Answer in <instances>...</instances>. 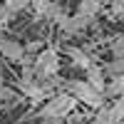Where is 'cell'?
<instances>
[{
    "mask_svg": "<svg viewBox=\"0 0 124 124\" xmlns=\"http://www.w3.org/2000/svg\"><path fill=\"white\" fill-rule=\"evenodd\" d=\"M77 107V99L67 94V92H57V94H52L42 107L37 109V117L45 119V122H57V119H65L70 117L72 112H75Z\"/></svg>",
    "mask_w": 124,
    "mask_h": 124,
    "instance_id": "1",
    "label": "cell"
},
{
    "mask_svg": "<svg viewBox=\"0 0 124 124\" xmlns=\"http://www.w3.org/2000/svg\"><path fill=\"white\" fill-rule=\"evenodd\" d=\"M32 75L37 82H52L60 75V52L57 47H42L32 62Z\"/></svg>",
    "mask_w": 124,
    "mask_h": 124,
    "instance_id": "2",
    "label": "cell"
},
{
    "mask_svg": "<svg viewBox=\"0 0 124 124\" xmlns=\"http://www.w3.org/2000/svg\"><path fill=\"white\" fill-rule=\"evenodd\" d=\"M62 87H65L67 94H72L77 102H82V104L92 107L94 112H97V109H102V107L107 104V102H104V94H99V92H97L94 87H89L85 79H67Z\"/></svg>",
    "mask_w": 124,
    "mask_h": 124,
    "instance_id": "3",
    "label": "cell"
},
{
    "mask_svg": "<svg viewBox=\"0 0 124 124\" xmlns=\"http://www.w3.org/2000/svg\"><path fill=\"white\" fill-rule=\"evenodd\" d=\"M0 55L5 60H10V62H15V65H23L25 45H20L17 40H10V37H0Z\"/></svg>",
    "mask_w": 124,
    "mask_h": 124,
    "instance_id": "4",
    "label": "cell"
},
{
    "mask_svg": "<svg viewBox=\"0 0 124 124\" xmlns=\"http://www.w3.org/2000/svg\"><path fill=\"white\" fill-rule=\"evenodd\" d=\"M25 8H30L27 0H8V3H3L0 5V30H3L17 13H23Z\"/></svg>",
    "mask_w": 124,
    "mask_h": 124,
    "instance_id": "5",
    "label": "cell"
},
{
    "mask_svg": "<svg viewBox=\"0 0 124 124\" xmlns=\"http://www.w3.org/2000/svg\"><path fill=\"white\" fill-rule=\"evenodd\" d=\"M65 52H67V57H70L72 62H75L77 67H82L85 72H87L92 65H97V62H94V57H92V55L87 52V50L77 47V45H67V47H65Z\"/></svg>",
    "mask_w": 124,
    "mask_h": 124,
    "instance_id": "6",
    "label": "cell"
},
{
    "mask_svg": "<svg viewBox=\"0 0 124 124\" xmlns=\"http://www.w3.org/2000/svg\"><path fill=\"white\" fill-rule=\"evenodd\" d=\"M85 82H87V85L89 87H94L97 92H99V94H104V89H107V75H104V67H99V65H92L87 72H85Z\"/></svg>",
    "mask_w": 124,
    "mask_h": 124,
    "instance_id": "7",
    "label": "cell"
},
{
    "mask_svg": "<svg viewBox=\"0 0 124 124\" xmlns=\"http://www.w3.org/2000/svg\"><path fill=\"white\" fill-rule=\"evenodd\" d=\"M92 25V20H87V17H82V15H70L67 17V23H65V27H62V32H67V35H77V32H82V30H87Z\"/></svg>",
    "mask_w": 124,
    "mask_h": 124,
    "instance_id": "8",
    "label": "cell"
},
{
    "mask_svg": "<svg viewBox=\"0 0 124 124\" xmlns=\"http://www.w3.org/2000/svg\"><path fill=\"white\" fill-rule=\"evenodd\" d=\"M99 10H102V3H99V0H82V3L77 5V15L87 17V20H94Z\"/></svg>",
    "mask_w": 124,
    "mask_h": 124,
    "instance_id": "9",
    "label": "cell"
},
{
    "mask_svg": "<svg viewBox=\"0 0 124 124\" xmlns=\"http://www.w3.org/2000/svg\"><path fill=\"white\" fill-rule=\"evenodd\" d=\"M124 99V75L117 79H109L107 82V89H104V99Z\"/></svg>",
    "mask_w": 124,
    "mask_h": 124,
    "instance_id": "10",
    "label": "cell"
},
{
    "mask_svg": "<svg viewBox=\"0 0 124 124\" xmlns=\"http://www.w3.org/2000/svg\"><path fill=\"white\" fill-rule=\"evenodd\" d=\"M109 124H124V99H114L109 104Z\"/></svg>",
    "mask_w": 124,
    "mask_h": 124,
    "instance_id": "11",
    "label": "cell"
},
{
    "mask_svg": "<svg viewBox=\"0 0 124 124\" xmlns=\"http://www.w3.org/2000/svg\"><path fill=\"white\" fill-rule=\"evenodd\" d=\"M104 75H107V79L122 77V75H124V57H122V60H109L107 65H104Z\"/></svg>",
    "mask_w": 124,
    "mask_h": 124,
    "instance_id": "12",
    "label": "cell"
},
{
    "mask_svg": "<svg viewBox=\"0 0 124 124\" xmlns=\"http://www.w3.org/2000/svg\"><path fill=\"white\" fill-rule=\"evenodd\" d=\"M109 52H112V57H114V60H122V57H124V32H119L117 37H112Z\"/></svg>",
    "mask_w": 124,
    "mask_h": 124,
    "instance_id": "13",
    "label": "cell"
},
{
    "mask_svg": "<svg viewBox=\"0 0 124 124\" xmlns=\"http://www.w3.org/2000/svg\"><path fill=\"white\" fill-rule=\"evenodd\" d=\"M13 97H15V92L10 87H5V77H3V72H0V102L3 99H13Z\"/></svg>",
    "mask_w": 124,
    "mask_h": 124,
    "instance_id": "14",
    "label": "cell"
},
{
    "mask_svg": "<svg viewBox=\"0 0 124 124\" xmlns=\"http://www.w3.org/2000/svg\"><path fill=\"white\" fill-rule=\"evenodd\" d=\"M0 124H10V122H0ZM13 124H15V122H13Z\"/></svg>",
    "mask_w": 124,
    "mask_h": 124,
    "instance_id": "15",
    "label": "cell"
}]
</instances>
